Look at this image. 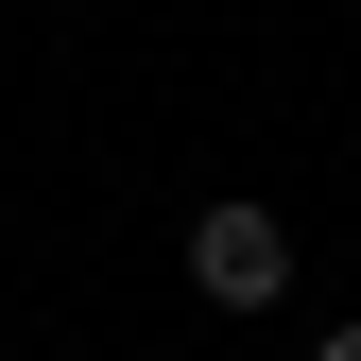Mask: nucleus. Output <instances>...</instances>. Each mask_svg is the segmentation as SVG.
<instances>
[{
	"label": "nucleus",
	"mask_w": 361,
	"mask_h": 361,
	"mask_svg": "<svg viewBox=\"0 0 361 361\" xmlns=\"http://www.w3.org/2000/svg\"><path fill=\"white\" fill-rule=\"evenodd\" d=\"M190 293H207V310H276V293H293V224L258 207V190H224V207L190 224Z\"/></svg>",
	"instance_id": "obj_1"
},
{
	"label": "nucleus",
	"mask_w": 361,
	"mask_h": 361,
	"mask_svg": "<svg viewBox=\"0 0 361 361\" xmlns=\"http://www.w3.org/2000/svg\"><path fill=\"white\" fill-rule=\"evenodd\" d=\"M310 361H361V327H327V344H310Z\"/></svg>",
	"instance_id": "obj_2"
}]
</instances>
